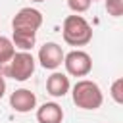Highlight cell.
<instances>
[{"label": "cell", "instance_id": "4fadbf2b", "mask_svg": "<svg viewBox=\"0 0 123 123\" xmlns=\"http://www.w3.org/2000/svg\"><path fill=\"white\" fill-rule=\"evenodd\" d=\"M90 4H92V0H67V6H69V10H71L73 13H83V12H86V10L90 8Z\"/></svg>", "mask_w": 123, "mask_h": 123}, {"label": "cell", "instance_id": "8992f818", "mask_svg": "<svg viewBox=\"0 0 123 123\" xmlns=\"http://www.w3.org/2000/svg\"><path fill=\"white\" fill-rule=\"evenodd\" d=\"M63 56L65 54H63L62 46L58 42H44L40 46V50H38V62H40V65L44 69H50V71L58 69L63 63Z\"/></svg>", "mask_w": 123, "mask_h": 123}, {"label": "cell", "instance_id": "52a82bcc", "mask_svg": "<svg viewBox=\"0 0 123 123\" xmlns=\"http://www.w3.org/2000/svg\"><path fill=\"white\" fill-rule=\"evenodd\" d=\"M10 106L17 113H29L31 110L37 108V96L29 88H17L10 96Z\"/></svg>", "mask_w": 123, "mask_h": 123}, {"label": "cell", "instance_id": "2e32d148", "mask_svg": "<svg viewBox=\"0 0 123 123\" xmlns=\"http://www.w3.org/2000/svg\"><path fill=\"white\" fill-rule=\"evenodd\" d=\"M92 2H96V0H92Z\"/></svg>", "mask_w": 123, "mask_h": 123}, {"label": "cell", "instance_id": "3957f363", "mask_svg": "<svg viewBox=\"0 0 123 123\" xmlns=\"http://www.w3.org/2000/svg\"><path fill=\"white\" fill-rule=\"evenodd\" d=\"M35 65H37V62H35L33 54L21 50V52H15L12 56V60L6 63V75L23 83L35 73Z\"/></svg>", "mask_w": 123, "mask_h": 123}, {"label": "cell", "instance_id": "30bf717a", "mask_svg": "<svg viewBox=\"0 0 123 123\" xmlns=\"http://www.w3.org/2000/svg\"><path fill=\"white\" fill-rule=\"evenodd\" d=\"M15 54V46H13V42H12V38H8V37H2L0 35V67L2 65H6L10 60H12V56Z\"/></svg>", "mask_w": 123, "mask_h": 123}, {"label": "cell", "instance_id": "5bb4252c", "mask_svg": "<svg viewBox=\"0 0 123 123\" xmlns=\"http://www.w3.org/2000/svg\"><path fill=\"white\" fill-rule=\"evenodd\" d=\"M6 94V79H4V73H2V69H0V98Z\"/></svg>", "mask_w": 123, "mask_h": 123}, {"label": "cell", "instance_id": "5b68a950", "mask_svg": "<svg viewBox=\"0 0 123 123\" xmlns=\"http://www.w3.org/2000/svg\"><path fill=\"white\" fill-rule=\"evenodd\" d=\"M63 65L71 77H86L92 71V58L85 50H71L63 56Z\"/></svg>", "mask_w": 123, "mask_h": 123}, {"label": "cell", "instance_id": "277c9868", "mask_svg": "<svg viewBox=\"0 0 123 123\" xmlns=\"http://www.w3.org/2000/svg\"><path fill=\"white\" fill-rule=\"evenodd\" d=\"M40 25H42V13L37 8H21L12 19V29L17 33L37 35Z\"/></svg>", "mask_w": 123, "mask_h": 123}, {"label": "cell", "instance_id": "7a4b0ae2", "mask_svg": "<svg viewBox=\"0 0 123 123\" xmlns=\"http://www.w3.org/2000/svg\"><path fill=\"white\" fill-rule=\"evenodd\" d=\"M62 35L69 46H86L92 40V27L88 25V21L83 15L75 13V15H67L63 19Z\"/></svg>", "mask_w": 123, "mask_h": 123}, {"label": "cell", "instance_id": "7c38bea8", "mask_svg": "<svg viewBox=\"0 0 123 123\" xmlns=\"http://www.w3.org/2000/svg\"><path fill=\"white\" fill-rule=\"evenodd\" d=\"M106 12L111 17L123 15V0H106Z\"/></svg>", "mask_w": 123, "mask_h": 123}, {"label": "cell", "instance_id": "9c48e42d", "mask_svg": "<svg viewBox=\"0 0 123 123\" xmlns=\"http://www.w3.org/2000/svg\"><path fill=\"white\" fill-rule=\"evenodd\" d=\"M37 121L38 123H62L63 121V110L56 102H44L40 108H37Z\"/></svg>", "mask_w": 123, "mask_h": 123}, {"label": "cell", "instance_id": "6da1fadb", "mask_svg": "<svg viewBox=\"0 0 123 123\" xmlns=\"http://www.w3.org/2000/svg\"><path fill=\"white\" fill-rule=\"evenodd\" d=\"M71 98H73V104L81 110H98L104 102L102 88L98 86V83L90 79L77 81L71 88Z\"/></svg>", "mask_w": 123, "mask_h": 123}, {"label": "cell", "instance_id": "ba28073f", "mask_svg": "<svg viewBox=\"0 0 123 123\" xmlns=\"http://www.w3.org/2000/svg\"><path fill=\"white\" fill-rule=\"evenodd\" d=\"M71 88V83H69V77L65 73H60V71H54L48 79H46V90L50 96L54 98H63Z\"/></svg>", "mask_w": 123, "mask_h": 123}, {"label": "cell", "instance_id": "9a60e30c", "mask_svg": "<svg viewBox=\"0 0 123 123\" xmlns=\"http://www.w3.org/2000/svg\"><path fill=\"white\" fill-rule=\"evenodd\" d=\"M31 2H46V0H31Z\"/></svg>", "mask_w": 123, "mask_h": 123}, {"label": "cell", "instance_id": "8fae6325", "mask_svg": "<svg viewBox=\"0 0 123 123\" xmlns=\"http://www.w3.org/2000/svg\"><path fill=\"white\" fill-rule=\"evenodd\" d=\"M110 94H111V98H113L115 104H123V79H121V77L111 83Z\"/></svg>", "mask_w": 123, "mask_h": 123}]
</instances>
